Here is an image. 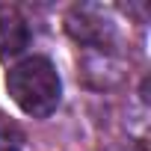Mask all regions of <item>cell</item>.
<instances>
[{"mask_svg":"<svg viewBox=\"0 0 151 151\" xmlns=\"http://www.w3.org/2000/svg\"><path fill=\"white\" fill-rule=\"evenodd\" d=\"M12 101L33 119H47L62 98V80L47 56H27L6 74Z\"/></svg>","mask_w":151,"mask_h":151,"instance_id":"obj_1","label":"cell"},{"mask_svg":"<svg viewBox=\"0 0 151 151\" xmlns=\"http://www.w3.org/2000/svg\"><path fill=\"white\" fill-rule=\"evenodd\" d=\"M65 30L71 33V39L92 47H104L116 36V24L101 6H74L65 18Z\"/></svg>","mask_w":151,"mask_h":151,"instance_id":"obj_2","label":"cell"},{"mask_svg":"<svg viewBox=\"0 0 151 151\" xmlns=\"http://www.w3.org/2000/svg\"><path fill=\"white\" fill-rule=\"evenodd\" d=\"M30 45V24L18 6L0 3V59H12Z\"/></svg>","mask_w":151,"mask_h":151,"instance_id":"obj_3","label":"cell"},{"mask_svg":"<svg viewBox=\"0 0 151 151\" xmlns=\"http://www.w3.org/2000/svg\"><path fill=\"white\" fill-rule=\"evenodd\" d=\"M24 148V136L15 124L0 122V151H21Z\"/></svg>","mask_w":151,"mask_h":151,"instance_id":"obj_4","label":"cell"}]
</instances>
